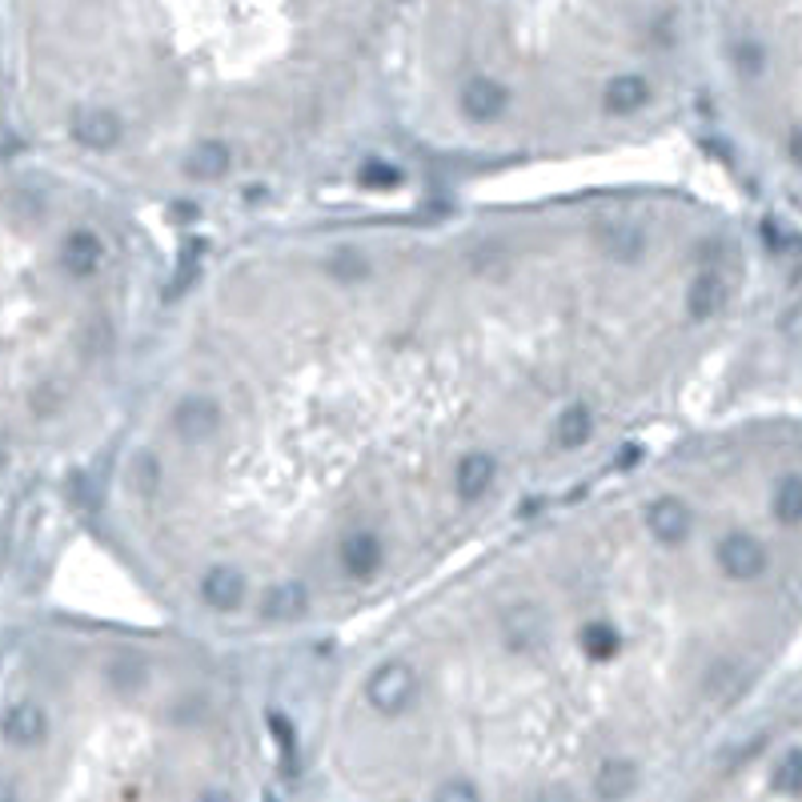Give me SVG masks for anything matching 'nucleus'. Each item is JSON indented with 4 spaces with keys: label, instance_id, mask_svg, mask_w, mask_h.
I'll list each match as a JSON object with an SVG mask.
<instances>
[{
    "label": "nucleus",
    "instance_id": "1",
    "mask_svg": "<svg viewBox=\"0 0 802 802\" xmlns=\"http://www.w3.org/2000/svg\"><path fill=\"white\" fill-rule=\"evenodd\" d=\"M413 695H418V671L409 662H402V658L382 662L366 683L369 706L382 714H402L413 702Z\"/></svg>",
    "mask_w": 802,
    "mask_h": 802
},
{
    "label": "nucleus",
    "instance_id": "2",
    "mask_svg": "<svg viewBox=\"0 0 802 802\" xmlns=\"http://www.w3.org/2000/svg\"><path fill=\"white\" fill-rule=\"evenodd\" d=\"M173 430H177L181 442L198 446V442H205V437L221 430V406L209 394H189L181 406L173 409Z\"/></svg>",
    "mask_w": 802,
    "mask_h": 802
},
{
    "label": "nucleus",
    "instance_id": "3",
    "mask_svg": "<svg viewBox=\"0 0 802 802\" xmlns=\"http://www.w3.org/2000/svg\"><path fill=\"white\" fill-rule=\"evenodd\" d=\"M461 113L474 120V125H489L510 109V89L494 77H470L461 85Z\"/></svg>",
    "mask_w": 802,
    "mask_h": 802
},
{
    "label": "nucleus",
    "instance_id": "4",
    "mask_svg": "<svg viewBox=\"0 0 802 802\" xmlns=\"http://www.w3.org/2000/svg\"><path fill=\"white\" fill-rule=\"evenodd\" d=\"M718 565L730 582H754L766 570V550L750 534H726L718 542Z\"/></svg>",
    "mask_w": 802,
    "mask_h": 802
},
{
    "label": "nucleus",
    "instance_id": "5",
    "mask_svg": "<svg viewBox=\"0 0 802 802\" xmlns=\"http://www.w3.org/2000/svg\"><path fill=\"white\" fill-rule=\"evenodd\" d=\"M120 117L113 113V109H80L77 117H73V137H77L85 149H97V153H105V149H113L120 141Z\"/></svg>",
    "mask_w": 802,
    "mask_h": 802
},
{
    "label": "nucleus",
    "instance_id": "6",
    "mask_svg": "<svg viewBox=\"0 0 802 802\" xmlns=\"http://www.w3.org/2000/svg\"><path fill=\"white\" fill-rule=\"evenodd\" d=\"M338 553H342V570L349 574V578H357V582L373 578V574L382 570V562H385L382 538H378V534H369V530H357V534H349Z\"/></svg>",
    "mask_w": 802,
    "mask_h": 802
},
{
    "label": "nucleus",
    "instance_id": "7",
    "mask_svg": "<svg viewBox=\"0 0 802 802\" xmlns=\"http://www.w3.org/2000/svg\"><path fill=\"white\" fill-rule=\"evenodd\" d=\"M646 530L654 534L662 546H678L690 534V510L678 498H658L646 506Z\"/></svg>",
    "mask_w": 802,
    "mask_h": 802
},
{
    "label": "nucleus",
    "instance_id": "8",
    "mask_svg": "<svg viewBox=\"0 0 802 802\" xmlns=\"http://www.w3.org/2000/svg\"><path fill=\"white\" fill-rule=\"evenodd\" d=\"M0 735H4V742H13V747H37L40 738L49 735V718H44V711H40L37 702H16L0 718Z\"/></svg>",
    "mask_w": 802,
    "mask_h": 802
},
{
    "label": "nucleus",
    "instance_id": "9",
    "mask_svg": "<svg viewBox=\"0 0 802 802\" xmlns=\"http://www.w3.org/2000/svg\"><path fill=\"white\" fill-rule=\"evenodd\" d=\"M105 262V241L97 238L92 229H77V233H68L61 241V265H65V273L73 277H92Z\"/></svg>",
    "mask_w": 802,
    "mask_h": 802
},
{
    "label": "nucleus",
    "instance_id": "10",
    "mask_svg": "<svg viewBox=\"0 0 802 802\" xmlns=\"http://www.w3.org/2000/svg\"><path fill=\"white\" fill-rule=\"evenodd\" d=\"M494 474H498V461L489 454H466L454 470V489H458L461 501H478L486 498V489L494 486Z\"/></svg>",
    "mask_w": 802,
    "mask_h": 802
},
{
    "label": "nucleus",
    "instance_id": "11",
    "mask_svg": "<svg viewBox=\"0 0 802 802\" xmlns=\"http://www.w3.org/2000/svg\"><path fill=\"white\" fill-rule=\"evenodd\" d=\"M201 598L213 606V610H238L245 602V578L229 565H213L209 574L201 578Z\"/></svg>",
    "mask_w": 802,
    "mask_h": 802
},
{
    "label": "nucleus",
    "instance_id": "12",
    "mask_svg": "<svg viewBox=\"0 0 802 802\" xmlns=\"http://www.w3.org/2000/svg\"><path fill=\"white\" fill-rule=\"evenodd\" d=\"M305 610H309V590H305L302 582H277V586H269L262 598V614L273 622L302 619Z\"/></svg>",
    "mask_w": 802,
    "mask_h": 802
},
{
    "label": "nucleus",
    "instance_id": "13",
    "mask_svg": "<svg viewBox=\"0 0 802 802\" xmlns=\"http://www.w3.org/2000/svg\"><path fill=\"white\" fill-rule=\"evenodd\" d=\"M602 101L610 113L626 117V113H638V109L650 101V85H646V77H638V73H619V77L606 85Z\"/></svg>",
    "mask_w": 802,
    "mask_h": 802
},
{
    "label": "nucleus",
    "instance_id": "14",
    "mask_svg": "<svg viewBox=\"0 0 802 802\" xmlns=\"http://www.w3.org/2000/svg\"><path fill=\"white\" fill-rule=\"evenodd\" d=\"M726 305V281L718 273H698L690 293H686V309L695 321H711L718 309Z\"/></svg>",
    "mask_w": 802,
    "mask_h": 802
},
{
    "label": "nucleus",
    "instance_id": "15",
    "mask_svg": "<svg viewBox=\"0 0 802 802\" xmlns=\"http://www.w3.org/2000/svg\"><path fill=\"white\" fill-rule=\"evenodd\" d=\"M229 169V145L221 141H198V149L184 161V173L198 177V181H217Z\"/></svg>",
    "mask_w": 802,
    "mask_h": 802
},
{
    "label": "nucleus",
    "instance_id": "16",
    "mask_svg": "<svg viewBox=\"0 0 802 802\" xmlns=\"http://www.w3.org/2000/svg\"><path fill=\"white\" fill-rule=\"evenodd\" d=\"M590 434H594V418L586 406H570L558 418V425H553V442L562 449H582L590 442Z\"/></svg>",
    "mask_w": 802,
    "mask_h": 802
},
{
    "label": "nucleus",
    "instance_id": "17",
    "mask_svg": "<svg viewBox=\"0 0 802 802\" xmlns=\"http://www.w3.org/2000/svg\"><path fill=\"white\" fill-rule=\"evenodd\" d=\"M602 245L614 262H638V253L646 250V233L638 225H610L602 229Z\"/></svg>",
    "mask_w": 802,
    "mask_h": 802
},
{
    "label": "nucleus",
    "instance_id": "18",
    "mask_svg": "<svg viewBox=\"0 0 802 802\" xmlns=\"http://www.w3.org/2000/svg\"><path fill=\"white\" fill-rule=\"evenodd\" d=\"M619 646H622V638H619V631H614L610 622H586V626H582V650H586L594 662L614 658V654H619Z\"/></svg>",
    "mask_w": 802,
    "mask_h": 802
},
{
    "label": "nucleus",
    "instance_id": "19",
    "mask_svg": "<svg viewBox=\"0 0 802 802\" xmlns=\"http://www.w3.org/2000/svg\"><path fill=\"white\" fill-rule=\"evenodd\" d=\"M775 518L782 526H799V518H802V478L799 474H787L775 486Z\"/></svg>",
    "mask_w": 802,
    "mask_h": 802
},
{
    "label": "nucleus",
    "instance_id": "20",
    "mask_svg": "<svg viewBox=\"0 0 802 802\" xmlns=\"http://www.w3.org/2000/svg\"><path fill=\"white\" fill-rule=\"evenodd\" d=\"M506 634H510L513 650H530L542 642V614L538 610H513L506 619Z\"/></svg>",
    "mask_w": 802,
    "mask_h": 802
},
{
    "label": "nucleus",
    "instance_id": "21",
    "mask_svg": "<svg viewBox=\"0 0 802 802\" xmlns=\"http://www.w3.org/2000/svg\"><path fill=\"white\" fill-rule=\"evenodd\" d=\"M269 730L277 738V750H281V775L293 778L297 775V735H293V726L285 723V714H269Z\"/></svg>",
    "mask_w": 802,
    "mask_h": 802
},
{
    "label": "nucleus",
    "instance_id": "22",
    "mask_svg": "<svg viewBox=\"0 0 802 802\" xmlns=\"http://www.w3.org/2000/svg\"><path fill=\"white\" fill-rule=\"evenodd\" d=\"M634 790V771L626 763H610L602 766V775H598V794L602 799H622V794H631Z\"/></svg>",
    "mask_w": 802,
    "mask_h": 802
},
{
    "label": "nucleus",
    "instance_id": "23",
    "mask_svg": "<svg viewBox=\"0 0 802 802\" xmlns=\"http://www.w3.org/2000/svg\"><path fill=\"white\" fill-rule=\"evenodd\" d=\"M775 787L787 790V794H802V750H787L782 754V763L775 771Z\"/></svg>",
    "mask_w": 802,
    "mask_h": 802
},
{
    "label": "nucleus",
    "instance_id": "24",
    "mask_svg": "<svg viewBox=\"0 0 802 802\" xmlns=\"http://www.w3.org/2000/svg\"><path fill=\"white\" fill-rule=\"evenodd\" d=\"M198 253H201L198 241H189V245H184L181 265H177V273H173V281H169V297L184 293L189 285H193V281H198Z\"/></svg>",
    "mask_w": 802,
    "mask_h": 802
},
{
    "label": "nucleus",
    "instance_id": "25",
    "mask_svg": "<svg viewBox=\"0 0 802 802\" xmlns=\"http://www.w3.org/2000/svg\"><path fill=\"white\" fill-rule=\"evenodd\" d=\"M326 269L338 277V281H357V277H366L369 265L357 250H342V253H333V262H326Z\"/></svg>",
    "mask_w": 802,
    "mask_h": 802
},
{
    "label": "nucleus",
    "instance_id": "26",
    "mask_svg": "<svg viewBox=\"0 0 802 802\" xmlns=\"http://www.w3.org/2000/svg\"><path fill=\"white\" fill-rule=\"evenodd\" d=\"M129 478H132V486L141 489V494H153V489L161 486L157 458H153V454H137V458H132V470H129Z\"/></svg>",
    "mask_w": 802,
    "mask_h": 802
},
{
    "label": "nucleus",
    "instance_id": "27",
    "mask_svg": "<svg viewBox=\"0 0 802 802\" xmlns=\"http://www.w3.org/2000/svg\"><path fill=\"white\" fill-rule=\"evenodd\" d=\"M402 181V173L390 169L385 161H369V165H361V184H369V189H390V184Z\"/></svg>",
    "mask_w": 802,
    "mask_h": 802
},
{
    "label": "nucleus",
    "instance_id": "28",
    "mask_svg": "<svg viewBox=\"0 0 802 802\" xmlns=\"http://www.w3.org/2000/svg\"><path fill=\"white\" fill-rule=\"evenodd\" d=\"M141 683H145V671H141V662H132V658H120L117 666H113V686H117V690H137Z\"/></svg>",
    "mask_w": 802,
    "mask_h": 802
},
{
    "label": "nucleus",
    "instance_id": "29",
    "mask_svg": "<svg viewBox=\"0 0 802 802\" xmlns=\"http://www.w3.org/2000/svg\"><path fill=\"white\" fill-rule=\"evenodd\" d=\"M735 61H738V68H747V73H763V65H766L763 49H759L754 40H738V44H735Z\"/></svg>",
    "mask_w": 802,
    "mask_h": 802
},
{
    "label": "nucleus",
    "instance_id": "30",
    "mask_svg": "<svg viewBox=\"0 0 802 802\" xmlns=\"http://www.w3.org/2000/svg\"><path fill=\"white\" fill-rule=\"evenodd\" d=\"M766 245H771V250H790V245H794V233H790V225L766 221Z\"/></svg>",
    "mask_w": 802,
    "mask_h": 802
},
{
    "label": "nucleus",
    "instance_id": "31",
    "mask_svg": "<svg viewBox=\"0 0 802 802\" xmlns=\"http://www.w3.org/2000/svg\"><path fill=\"white\" fill-rule=\"evenodd\" d=\"M437 799H478V790L466 787V782H446V787L437 790Z\"/></svg>",
    "mask_w": 802,
    "mask_h": 802
},
{
    "label": "nucleus",
    "instance_id": "32",
    "mask_svg": "<svg viewBox=\"0 0 802 802\" xmlns=\"http://www.w3.org/2000/svg\"><path fill=\"white\" fill-rule=\"evenodd\" d=\"M4 466H9V446L0 442V474H4Z\"/></svg>",
    "mask_w": 802,
    "mask_h": 802
}]
</instances>
